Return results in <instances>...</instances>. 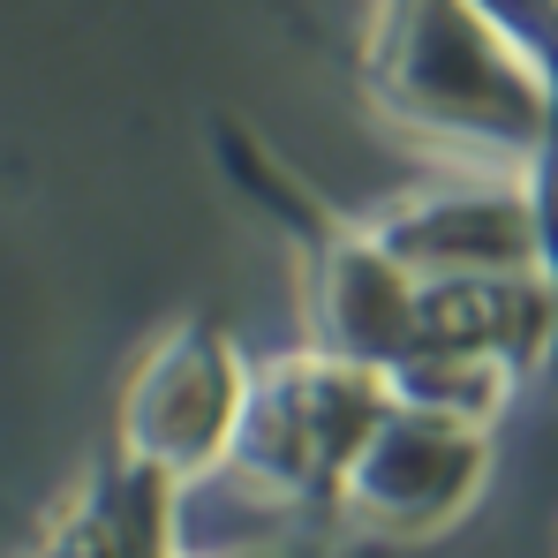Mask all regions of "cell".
<instances>
[{
  "label": "cell",
  "instance_id": "6da1fadb",
  "mask_svg": "<svg viewBox=\"0 0 558 558\" xmlns=\"http://www.w3.org/2000/svg\"><path fill=\"white\" fill-rule=\"evenodd\" d=\"M371 84L408 129L490 159L536 151L558 106L544 69L483 15V0H377Z\"/></svg>",
  "mask_w": 558,
  "mask_h": 558
},
{
  "label": "cell",
  "instance_id": "7a4b0ae2",
  "mask_svg": "<svg viewBox=\"0 0 558 558\" xmlns=\"http://www.w3.org/2000/svg\"><path fill=\"white\" fill-rule=\"evenodd\" d=\"M250 385H257V371L242 363V348L211 317H189L129 371L113 453L174 475L182 490L219 475L234 461V438H242V415H250Z\"/></svg>",
  "mask_w": 558,
  "mask_h": 558
},
{
  "label": "cell",
  "instance_id": "3957f363",
  "mask_svg": "<svg viewBox=\"0 0 558 558\" xmlns=\"http://www.w3.org/2000/svg\"><path fill=\"white\" fill-rule=\"evenodd\" d=\"M385 400H392V385L363 363H340L325 348L294 355L250 385V415H242L227 468L265 498H332L340 468L371 438Z\"/></svg>",
  "mask_w": 558,
  "mask_h": 558
},
{
  "label": "cell",
  "instance_id": "277c9868",
  "mask_svg": "<svg viewBox=\"0 0 558 558\" xmlns=\"http://www.w3.org/2000/svg\"><path fill=\"white\" fill-rule=\"evenodd\" d=\"M490 468V438L483 423L415 408V400H385V415L371 423V438L355 446V461L340 468V521L385 536V544H415L438 536Z\"/></svg>",
  "mask_w": 558,
  "mask_h": 558
},
{
  "label": "cell",
  "instance_id": "5b68a950",
  "mask_svg": "<svg viewBox=\"0 0 558 558\" xmlns=\"http://www.w3.org/2000/svg\"><path fill=\"white\" fill-rule=\"evenodd\" d=\"M377 242L415 279H506L536 272V219L529 189L475 174V182H438L400 196L371 227Z\"/></svg>",
  "mask_w": 558,
  "mask_h": 558
},
{
  "label": "cell",
  "instance_id": "8992f818",
  "mask_svg": "<svg viewBox=\"0 0 558 558\" xmlns=\"http://www.w3.org/2000/svg\"><path fill=\"white\" fill-rule=\"evenodd\" d=\"M310 310H317V348L363 371H392L415 355V325H423V279L408 272L377 234L332 227L317 211V242H310Z\"/></svg>",
  "mask_w": 558,
  "mask_h": 558
},
{
  "label": "cell",
  "instance_id": "52a82bcc",
  "mask_svg": "<svg viewBox=\"0 0 558 558\" xmlns=\"http://www.w3.org/2000/svg\"><path fill=\"white\" fill-rule=\"evenodd\" d=\"M536 159V174H529V219H536V279L551 287L558 302V106H551V129H544V144L529 151Z\"/></svg>",
  "mask_w": 558,
  "mask_h": 558
},
{
  "label": "cell",
  "instance_id": "ba28073f",
  "mask_svg": "<svg viewBox=\"0 0 558 558\" xmlns=\"http://www.w3.org/2000/svg\"><path fill=\"white\" fill-rule=\"evenodd\" d=\"M38 558H46V551H38Z\"/></svg>",
  "mask_w": 558,
  "mask_h": 558
}]
</instances>
